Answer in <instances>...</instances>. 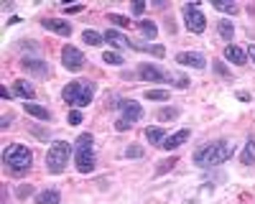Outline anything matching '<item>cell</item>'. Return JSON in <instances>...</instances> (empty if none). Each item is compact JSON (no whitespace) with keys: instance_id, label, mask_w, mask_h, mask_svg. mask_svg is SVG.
Returning <instances> with one entry per match:
<instances>
[{"instance_id":"484cf974","label":"cell","mask_w":255,"mask_h":204,"mask_svg":"<svg viewBox=\"0 0 255 204\" xmlns=\"http://www.w3.org/2000/svg\"><path fill=\"white\" fill-rule=\"evenodd\" d=\"M166 82H171V85L179 87V90H186L189 87V77H184V74H168Z\"/></svg>"},{"instance_id":"3957f363","label":"cell","mask_w":255,"mask_h":204,"mask_svg":"<svg viewBox=\"0 0 255 204\" xmlns=\"http://www.w3.org/2000/svg\"><path fill=\"white\" fill-rule=\"evenodd\" d=\"M92 133H82L74 140V161H77V169L79 174H92L95 169V151H92Z\"/></svg>"},{"instance_id":"ba28073f","label":"cell","mask_w":255,"mask_h":204,"mask_svg":"<svg viewBox=\"0 0 255 204\" xmlns=\"http://www.w3.org/2000/svg\"><path fill=\"white\" fill-rule=\"evenodd\" d=\"M61 64H64V69H69V72H79L84 67V54L77 46L67 44L61 49Z\"/></svg>"},{"instance_id":"e0dca14e","label":"cell","mask_w":255,"mask_h":204,"mask_svg":"<svg viewBox=\"0 0 255 204\" xmlns=\"http://www.w3.org/2000/svg\"><path fill=\"white\" fill-rule=\"evenodd\" d=\"M23 110H26L31 117H38V120H51V112H49L46 107L36 105V102H26V105H23Z\"/></svg>"},{"instance_id":"9a60e30c","label":"cell","mask_w":255,"mask_h":204,"mask_svg":"<svg viewBox=\"0 0 255 204\" xmlns=\"http://www.w3.org/2000/svg\"><path fill=\"white\" fill-rule=\"evenodd\" d=\"M20 67H23L26 72H31L33 77H46V64L38 59H23L20 61Z\"/></svg>"},{"instance_id":"8fae6325","label":"cell","mask_w":255,"mask_h":204,"mask_svg":"<svg viewBox=\"0 0 255 204\" xmlns=\"http://www.w3.org/2000/svg\"><path fill=\"white\" fill-rule=\"evenodd\" d=\"M189 135H191V133H189L186 128H184V130H176L174 135H166V138H163V143H161V148H163V151H174V148L184 146V143L189 140Z\"/></svg>"},{"instance_id":"30bf717a","label":"cell","mask_w":255,"mask_h":204,"mask_svg":"<svg viewBox=\"0 0 255 204\" xmlns=\"http://www.w3.org/2000/svg\"><path fill=\"white\" fill-rule=\"evenodd\" d=\"M41 26L51 33H59V36H72V23L69 20H59V18H44Z\"/></svg>"},{"instance_id":"44dd1931","label":"cell","mask_w":255,"mask_h":204,"mask_svg":"<svg viewBox=\"0 0 255 204\" xmlns=\"http://www.w3.org/2000/svg\"><path fill=\"white\" fill-rule=\"evenodd\" d=\"M82 41H84L87 46H100L102 41H105V36H102V33H97V31H90V28H87V31L82 33Z\"/></svg>"},{"instance_id":"d6a6232c","label":"cell","mask_w":255,"mask_h":204,"mask_svg":"<svg viewBox=\"0 0 255 204\" xmlns=\"http://www.w3.org/2000/svg\"><path fill=\"white\" fill-rule=\"evenodd\" d=\"M67 120H69V125H79V122H82V112L79 110H72Z\"/></svg>"},{"instance_id":"4dcf8cb0","label":"cell","mask_w":255,"mask_h":204,"mask_svg":"<svg viewBox=\"0 0 255 204\" xmlns=\"http://www.w3.org/2000/svg\"><path fill=\"white\" fill-rule=\"evenodd\" d=\"M145 100H158V102H166V100H168V92H166V90H148V92H145Z\"/></svg>"},{"instance_id":"836d02e7","label":"cell","mask_w":255,"mask_h":204,"mask_svg":"<svg viewBox=\"0 0 255 204\" xmlns=\"http://www.w3.org/2000/svg\"><path fill=\"white\" fill-rule=\"evenodd\" d=\"M215 72H217V74H222L225 79H230V69L222 64V61H215Z\"/></svg>"},{"instance_id":"7a4b0ae2","label":"cell","mask_w":255,"mask_h":204,"mask_svg":"<svg viewBox=\"0 0 255 204\" xmlns=\"http://www.w3.org/2000/svg\"><path fill=\"white\" fill-rule=\"evenodd\" d=\"M92 95H95V85L90 79H77V82H72V85H67L61 90L64 102H69L74 107H87L92 102Z\"/></svg>"},{"instance_id":"603a6c76","label":"cell","mask_w":255,"mask_h":204,"mask_svg":"<svg viewBox=\"0 0 255 204\" xmlns=\"http://www.w3.org/2000/svg\"><path fill=\"white\" fill-rule=\"evenodd\" d=\"M138 28H140L143 36H148V38H156V33H158V26L153 23V20H138Z\"/></svg>"},{"instance_id":"d4e9b609","label":"cell","mask_w":255,"mask_h":204,"mask_svg":"<svg viewBox=\"0 0 255 204\" xmlns=\"http://www.w3.org/2000/svg\"><path fill=\"white\" fill-rule=\"evenodd\" d=\"M158 122H168V120H176L179 117V110L176 107H163V110H158Z\"/></svg>"},{"instance_id":"9c48e42d","label":"cell","mask_w":255,"mask_h":204,"mask_svg":"<svg viewBox=\"0 0 255 204\" xmlns=\"http://www.w3.org/2000/svg\"><path fill=\"white\" fill-rule=\"evenodd\" d=\"M176 61H179L181 67H194V69H204L207 67V59L199 51H181L176 56Z\"/></svg>"},{"instance_id":"f546056e","label":"cell","mask_w":255,"mask_h":204,"mask_svg":"<svg viewBox=\"0 0 255 204\" xmlns=\"http://www.w3.org/2000/svg\"><path fill=\"white\" fill-rule=\"evenodd\" d=\"M108 20H110L113 26H120V28H128V26H130V18H125V15H120V13H110Z\"/></svg>"},{"instance_id":"8d00e7d4","label":"cell","mask_w":255,"mask_h":204,"mask_svg":"<svg viewBox=\"0 0 255 204\" xmlns=\"http://www.w3.org/2000/svg\"><path fill=\"white\" fill-rule=\"evenodd\" d=\"M79 10H82V5H69L67 8V13H79Z\"/></svg>"},{"instance_id":"7402d4cb","label":"cell","mask_w":255,"mask_h":204,"mask_svg":"<svg viewBox=\"0 0 255 204\" xmlns=\"http://www.w3.org/2000/svg\"><path fill=\"white\" fill-rule=\"evenodd\" d=\"M212 5H215L217 10H222V13H232V15L240 10V5L238 3H230V0H212Z\"/></svg>"},{"instance_id":"4316f807","label":"cell","mask_w":255,"mask_h":204,"mask_svg":"<svg viewBox=\"0 0 255 204\" xmlns=\"http://www.w3.org/2000/svg\"><path fill=\"white\" fill-rule=\"evenodd\" d=\"M133 49L138 51H148V54H156V56H163V46H153V44H133Z\"/></svg>"},{"instance_id":"277c9868","label":"cell","mask_w":255,"mask_h":204,"mask_svg":"<svg viewBox=\"0 0 255 204\" xmlns=\"http://www.w3.org/2000/svg\"><path fill=\"white\" fill-rule=\"evenodd\" d=\"M3 163H5V169L10 171V174H26L28 169H31V163H33V156H31V151L26 148V146H10V148H5V153H3Z\"/></svg>"},{"instance_id":"2e32d148","label":"cell","mask_w":255,"mask_h":204,"mask_svg":"<svg viewBox=\"0 0 255 204\" xmlns=\"http://www.w3.org/2000/svg\"><path fill=\"white\" fill-rule=\"evenodd\" d=\"M15 95L31 102V100L36 97V90H33V85H31L28 79H18V82H15Z\"/></svg>"},{"instance_id":"1f68e13d","label":"cell","mask_w":255,"mask_h":204,"mask_svg":"<svg viewBox=\"0 0 255 204\" xmlns=\"http://www.w3.org/2000/svg\"><path fill=\"white\" fill-rule=\"evenodd\" d=\"M125 156H128V158H140V156H143V148H140V146H128V148H125Z\"/></svg>"},{"instance_id":"5bb4252c","label":"cell","mask_w":255,"mask_h":204,"mask_svg":"<svg viewBox=\"0 0 255 204\" xmlns=\"http://www.w3.org/2000/svg\"><path fill=\"white\" fill-rule=\"evenodd\" d=\"M105 41H108L110 46H115V49H133V41H128L123 33H118V31H108L105 33Z\"/></svg>"},{"instance_id":"d590c367","label":"cell","mask_w":255,"mask_h":204,"mask_svg":"<svg viewBox=\"0 0 255 204\" xmlns=\"http://www.w3.org/2000/svg\"><path fill=\"white\" fill-rule=\"evenodd\" d=\"M143 10H145V5H143V3H135V5H133V13H135V15H140Z\"/></svg>"},{"instance_id":"f1b7e54d","label":"cell","mask_w":255,"mask_h":204,"mask_svg":"<svg viewBox=\"0 0 255 204\" xmlns=\"http://www.w3.org/2000/svg\"><path fill=\"white\" fill-rule=\"evenodd\" d=\"M179 163V158L176 156H171V158H163L161 163H158V169H156V174H166V171H171L174 166Z\"/></svg>"},{"instance_id":"8992f818","label":"cell","mask_w":255,"mask_h":204,"mask_svg":"<svg viewBox=\"0 0 255 204\" xmlns=\"http://www.w3.org/2000/svg\"><path fill=\"white\" fill-rule=\"evenodd\" d=\"M115 107L123 110V115L115 120V130H118V133L130 130V128H133V122L140 120V115H143V107L138 105L135 100H118V102H115Z\"/></svg>"},{"instance_id":"d6986e66","label":"cell","mask_w":255,"mask_h":204,"mask_svg":"<svg viewBox=\"0 0 255 204\" xmlns=\"http://www.w3.org/2000/svg\"><path fill=\"white\" fill-rule=\"evenodd\" d=\"M217 31H220L222 41H232V36H235V23H232V20H220Z\"/></svg>"},{"instance_id":"6da1fadb","label":"cell","mask_w":255,"mask_h":204,"mask_svg":"<svg viewBox=\"0 0 255 204\" xmlns=\"http://www.w3.org/2000/svg\"><path fill=\"white\" fill-rule=\"evenodd\" d=\"M232 156H235V146L230 140H215V143H204L202 148L194 151V163L202 169H212L230 161Z\"/></svg>"},{"instance_id":"83f0119b","label":"cell","mask_w":255,"mask_h":204,"mask_svg":"<svg viewBox=\"0 0 255 204\" xmlns=\"http://www.w3.org/2000/svg\"><path fill=\"white\" fill-rule=\"evenodd\" d=\"M102 61H105V64H110V67H120L123 64V56L115 54V51H105L102 54Z\"/></svg>"},{"instance_id":"74e56055","label":"cell","mask_w":255,"mask_h":204,"mask_svg":"<svg viewBox=\"0 0 255 204\" xmlns=\"http://www.w3.org/2000/svg\"><path fill=\"white\" fill-rule=\"evenodd\" d=\"M238 97H240L243 102H248V100H250V95H248V92H238Z\"/></svg>"},{"instance_id":"cb8c5ba5","label":"cell","mask_w":255,"mask_h":204,"mask_svg":"<svg viewBox=\"0 0 255 204\" xmlns=\"http://www.w3.org/2000/svg\"><path fill=\"white\" fill-rule=\"evenodd\" d=\"M145 138L151 140V143H156V146H161L163 138H166V133H163L161 128H145Z\"/></svg>"},{"instance_id":"ffe728a7","label":"cell","mask_w":255,"mask_h":204,"mask_svg":"<svg viewBox=\"0 0 255 204\" xmlns=\"http://www.w3.org/2000/svg\"><path fill=\"white\" fill-rule=\"evenodd\" d=\"M59 192H54V189H46V192H41L38 197H36V204H59Z\"/></svg>"},{"instance_id":"f35d334b","label":"cell","mask_w":255,"mask_h":204,"mask_svg":"<svg viewBox=\"0 0 255 204\" xmlns=\"http://www.w3.org/2000/svg\"><path fill=\"white\" fill-rule=\"evenodd\" d=\"M248 56H250V59H253V61H255V44H253V46H250V49H248Z\"/></svg>"},{"instance_id":"e575fe53","label":"cell","mask_w":255,"mask_h":204,"mask_svg":"<svg viewBox=\"0 0 255 204\" xmlns=\"http://www.w3.org/2000/svg\"><path fill=\"white\" fill-rule=\"evenodd\" d=\"M10 122H13V115H8V112H5V115H3V122H0V128L8 130V128H10Z\"/></svg>"},{"instance_id":"ac0fdd59","label":"cell","mask_w":255,"mask_h":204,"mask_svg":"<svg viewBox=\"0 0 255 204\" xmlns=\"http://www.w3.org/2000/svg\"><path fill=\"white\" fill-rule=\"evenodd\" d=\"M240 161L245 163V166H250V163H255V135H250V138H248V143H245V151H243Z\"/></svg>"},{"instance_id":"4fadbf2b","label":"cell","mask_w":255,"mask_h":204,"mask_svg":"<svg viewBox=\"0 0 255 204\" xmlns=\"http://www.w3.org/2000/svg\"><path fill=\"white\" fill-rule=\"evenodd\" d=\"M225 59L230 61V64H235V67L248 64V54H245L240 46H235V44H227V46H225Z\"/></svg>"},{"instance_id":"52a82bcc","label":"cell","mask_w":255,"mask_h":204,"mask_svg":"<svg viewBox=\"0 0 255 204\" xmlns=\"http://www.w3.org/2000/svg\"><path fill=\"white\" fill-rule=\"evenodd\" d=\"M184 20L191 33H204V28H207V18L197 5H184Z\"/></svg>"},{"instance_id":"7c38bea8","label":"cell","mask_w":255,"mask_h":204,"mask_svg":"<svg viewBox=\"0 0 255 204\" xmlns=\"http://www.w3.org/2000/svg\"><path fill=\"white\" fill-rule=\"evenodd\" d=\"M138 74L145 79V82H166L168 79V74H163L158 67H153V64H148V61H145V64H140L138 67Z\"/></svg>"},{"instance_id":"5b68a950","label":"cell","mask_w":255,"mask_h":204,"mask_svg":"<svg viewBox=\"0 0 255 204\" xmlns=\"http://www.w3.org/2000/svg\"><path fill=\"white\" fill-rule=\"evenodd\" d=\"M69 156H72V146L67 140H54L51 148L46 153V169L49 174H61L64 169H67L69 163Z\"/></svg>"}]
</instances>
